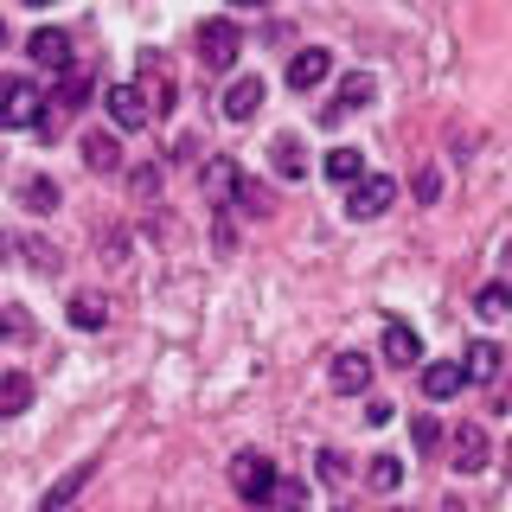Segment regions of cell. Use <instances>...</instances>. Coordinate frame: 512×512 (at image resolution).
I'll return each instance as SVG.
<instances>
[{
  "instance_id": "cell-12",
  "label": "cell",
  "mask_w": 512,
  "mask_h": 512,
  "mask_svg": "<svg viewBox=\"0 0 512 512\" xmlns=\"http://www.w3.org/2000/svg\"><path fill=\"white\" fill-rule=\"evenodd\" d=\"M263 77H237V84L231 90H224V122H250L256 116V109H263Z\"/></svg>"
},
{
  "instance_id": "cell-9",
  "label": "cell",
  "mask_w": 512,
  "mask_h": 512,
  "mask_svg": "<svg viewBox=\"0 0 512 512\" xmlns=\"http://www.w3.org/2000/svg\"><path fill=\"white\" fill-rule=\"evenodd\" d=\"M327 77H333V52H327V45H308V52L288 58V90L308 96L314 84H327Z\"/></svg>"
},
{
  "instance_id": "cell-22",
  "label": "cell",
  "mask_w": 512,
  "mask_h": 512,
  "mask_svg": "<svg viewBox=\"0 0 512 512\" xmlns=\"http://www.w3.org/2000/svg\"><path fill=\"white\" fill-rule=\"evenodd\" d=\"M64 314H71V327H77V333H96V327L109 320L103 295H71V308H64Z\"/></svg>"
},
{
  "instance_id": "cell-13",
  "label": "cell",
  "mask_w": 512,
  "mask_h": 512,
  "mask_svg": "<svg viewBox=\"0 0 512 512\" xmlns=\"http://www.w3.org/2000/svg\"><path fill=\"white\" fill-rule=\"evenodd\" d=\"M20 205H26L32 218H45V212H58V205H64V192H58L52 173H26V180H20Z\"/></svg>"
},
{
  "instance_id": "cell-4",
  "label": "cell",
  "mask_w": 512,
  "mask_h": 512,
  "mask_svg": "<svg viewBox=\"0 0 512 512\" xmlns=\"http://www.w3.org/2000/svg\"><path fill=\"white\" fill-rule=\"evenodd\" d=\"M237 52H244V32H237V20H205V26H199V58H205V71H231Z\"/></svg>"
},
{
  "instance_id": "cell-28",
  "label": "cell",
  "mask_w": 512,
  "mask_h": 512,
  "mask_svg": "<svg viewBox=\"0 0 512 512\" xmlns=\"http://www.w3.org/2000/svg\"><path fill=\"white\" fill-rule=\"evenodd\" d=\"M26 256H32V269H39V276H58V250L52 244H39V237H32Z\"/></svg>"
},
{
  "instance_id": "cell-30",
  "label": "cell",
  "mask_w": 512,
  "mask_h": 512,
  "mask_svg": "<svg viewBox=\"0 0 512 512\" xmlns=\"http://www.w3.org/2000/svg\"><path fill=\"white\" fill-rule=\"evenodd\" d=\"M320 480H333V487L346 480V455H340V448H320Z\"/></svg>"
},
{
  "instance_id": "cell-14",
  "label": "cell",
  "mask_w": 512,
  "mask_h": 512,
  "mask_svg": "<svg viewBox=\"0 0 512 512\" xmlns=\"http://www.w3.org/2000/svg\"><path fill=\"white\" fill-rule=\"evenodd\" d=\"M500 359H506V352L493 340H474L468 352H461V372H468V384H493V378H500Z\"/></svg>"
},
{
  "instance_id": "cell-1",
  "label": "cell",
  "mask_w": 512,
  "mask_h": 512,
  "mask_svg": "<svg viewBox=\"0 0 512 512\" xmlns=\"http://www.w3.org/2000/svg\"><path fill=\"white\" fill-rule=\"evenodd\" d=\"M45 96L32 77H0V128H39V116H45Z\"/></svg>"
},
{
  "instance_id": "cell-25",
  "label": "cell",
  "mask_w": 512,
  "mask_h": 512,
  "mask_svg": "<svg viewBox=\"0 0 512 512\" xmlns=\"http://www.w3.org/2000/svg\"><path fill=\"white\" fill-rule=\"evenodd\" d=\"M365 173V160H359V148H333L327 154V180H340V186H352Z\"/></svg>"
},
{
  "instance_id": "cell-17",
  "label": "cell",
  "mask_w": 512,
  "mask_h": 512,
  "mask_svg": "<svg viewBox=\"0 0 512 512\" xmlns=\"http://www.w3.org/2000/svg\"><path fill=\"white\" fill-rule=\"evenodd\" d=\"M269 167H276L282 180H301V173H308V154H301V135H276V141H269Z\"/></svg>"
},
{
  "instance_id": "cell-32",
  "label": "cell",
  "mask_w": 512,
  "mask_h": 512,
  "mask_svg": "<svg viewBox=\"0 0 512 512\" xmlns=\"http://www.w3.org/2000/svg\"><path fill=\"white\" fill-rule=\"evenodd\" d=\"M269 500H276V506H301V500H308V487H295V480H276V493H269Z\"/></svg>"
},
{
  "instance_id": "cell-27",
  "label": "cell",
  "mask_w": 512,
  "mask_h": 512,
  "mask_svg": "<svg viewBox=\"0 0 512 512\" xmlns=\"http://www.w3.org/2000/svg\"><path fill=\"white\" fill-rule=\"evenodd\" d=\"M410 436H416V448H423V455H436V442H442V423H436V416H416V423H410Z\"/></svg>"
},
{
  "instance_id": "cell-11",
  "label": "cell",
  "mask_w": 512,
  "mask_h": 512,
  "mask_svg": "<svg viewBox=\"0 0 512 512\" xmlns=\"http://www.w3.org/2000/svg\"><path fill=\"white\" fill-rule=\"evenodd\" d=\"M384 359H391V365H404V372H410V365H423V340H416V327H410V320H384Z\"/></svg>"
},
{
  "instance_id": "cell-15",
  "label": "cell",
  "mask_w": 512,
  "mask_h": 512,
  "mask_svg": "<svg viewBox=\"0 0 512 512\" xmlns=\"http://www.w3.org/2000/svg\"><path fill=\"white\" fill-rule=\"evenodd\" d=\"M84 167L90 173H122V141L103 135V128H90L84 135Z\"/></svg>"
},
{
  "instance_id": "cell-26",
  "label": "cell",
  "mask_w": 512,
  "mask_h": 512,
  "mask_svg": "<svg viewBox=\"0 0 512 512\" xmlns=\"http://www.w3.org/2000/svg\"><path fill=\"white\" fill-rule=\"evenodd\" d=\"M372 487L397 493V487H404V461H397V455H372Z\"/></svg>"
},
{
  "instance_id": "cell-33",
  "label": "cell",
  "mask_w": 512,
  "mask_h": 512,
  "mask_svg": "<svg viewBox=\"0 0 512 512\" xmlns=\"http://www.w3.org/2000/svg\"><path fill=\"white\" fill-rule=\"evenodd\" d=\"M397 416V404H384V397H372V404H365V423H391Z\"/></svg>"
},
{
  "instance_id": "cell-24",
  "label": "cell",
  "mask_w": 512,
  "mask_h": 512,
  "mask_svg": "<svg viewBox=\"0 0 512 512\" xmlns=\"http://www.w3.org/2000/svg\"><path fill=\"white\" fill-rule=\"evenodd\" d=\"M84 96H90V71H58V109H84Z\"/></svg>"
},
{
  "instance_id": "cell-36",
  "label": "cell",
  "mask_w": 512,
  "mask_h": 512,
  "mask_svg": "<svg viewBox=\"0 0 512 512\" xmlns=\"http://www.w3.org/2000/svg\"><path fill=\"white\" fill-rule=\"evenodd\" d=\"M0 45H7V26H0Z\"/></svg>"
},
{
  "instance_id": "cell-7",
  "label": "cell",
  "mask_w": 512,
  "mask_h": 512,
  "mask_svg": "<svg viewBox=\"0 0 512 512\" xmlns=\"http://www.w3.org/2000/svg\"><path fill=\"white\" fill-rule=\"evenodd\" d=\"M327 384H333L340 397H365V391H372V359H365V352H333Z\"/></svg>"
},
{
  "instance_id": "cell-8",
  "label": "cell",
  "mask_w": 512,
  "mask_h": 512,
  "mask_svg": "<svg viewBox=\"0 0 512 512\" xmlns=\"http://www.w3.org/2000/svg\"><path fill=\"white\" fill-rule=\"evenodd\" d=\"M448 455H455V461H448L455 474H480V468H487V429H480V423H461L455 436H448Z\"/></svg>"
},
{
  "instance_id": "cell-3",
  "label": "cell",
  "mask_w": 512,
  "mask_h": 512,
  "mask_svg": "<svg viewBox=\"0 0 512 512\" xmlns=\"http://www.w3.org/2000/svg\"><path fill=\"white\" fill-rule=\"evenodd\" d=\"M391 199H397V180H391V173H359V180H352V192H346V218L372 224V218L391 212Z\"/></svg>"
},
{
  "instance_id": "cell-21",
  "label": "cell",
  "mask_w": 512,
  "mask_h": 512,
  "mask_svg": "<svg viewBox=\"0 0 512 512\" xmlns=\"http://www.w3.org/2000/svg\"><path fill=\"white\" fill-rule=\"evenodd\" d=\"M231 205H237V212H244V218H269V212H276V199H269V186H256L250 173H244V180H237Z\"/></svg>"
},
{
  "instance_id": "cell-31",
  "label": "cell",
  "mask_w": 512,
  "mask_h": 512,
  "mask_svg": "<svg viewBox=\"0 0 512 512\" xmlns=\"http://www.w3.org/2000/svg\"><path fill=\"white\" fill-rule=\"evenodd\" d=\"M416 199H423V205H436V199H442V173H436V167L416 173Z\"/></svg>"
},
{
  "instance_id": "cell-23",
  "label": "cell",
  "mask_w": 512,
  "mask_h": 512,
  "mask_svg": "<svg viewBox=\"0 0 512 512\" xmlns=\"http://www.w3.org/2000/svg\"><path fill=\"white\" fill-rule=\"evenodd\" d=\"M474 314L480 320H500V314H512V282H487L474 295Z\"/></svg>"
},
{
  "instance_id": "cell-2",
  "label": "cell",
  "mask_w": 512,
  "mask_h": 512,
  "mask_svg": "<svg viewBox=\"0 0 512 512\" xmlns=\"http://www.w3.org/2000/svg\"><path fill=\"white\" fill-rule=\"evenodd\" d=\"M276 461L263 455V448H244V455H231V493L237 500H250V506H263L269 493H276Z\"/></svg>"
},
{
  "instance_id": "cell-20",
  "label": "cell",
  "mask_w": 512,
  "mask_h": 512,
  "mask_svg": "<svg viewBox=\"0 0 512 512\" xmlns=\"http://www.w3.org/2000/svg\"><path fill=\"white\" fill-rule=\"evenodd\" d=\"M372 96H378V84H372V77H365V71H352L346 84H340V103L327 109V122H340L346 109H365V103H372Z\"/></svg>"
},
{
  "instance_id": "cell-29",
  "label": "cell",
  "mask_w": 512,
  "mask_h": 512,
  "mask_svg": "<svg viewBox=\"0 0 512 512\" xmlns=\"http://www.w3.org/2000/svg\"><path fill=\"white\" fill-rule=\"evenodd\" d=\"M128 186H135V199H154V192H160V167H135Z\"/></svg>"
},
{
  "instance_id": "cell-10",
  "label": "cell",
  "mask_w": 512,
  "mask_h": 512,
  "mask_svg": "<svg viewBox=\"0 0 512 512\" xmlns=\"http://www.w3.org/2000/svg\"><path fill=\"white\" fill-rule=\"evenodd\" d=\"M416 372H423V397H429V404H448V397L468 384V372H461L455 359H423Z\"/></svg>"
},
{
  "instance_id": "cell-5",
  "label": "cell",
  "mask_w": 512,
  "mask_h": 512,
  "mask_svg": "<svg viewBox=\"0 0 512 512\" xmlns=\"http://www.w3.org/2000/svg\"><path fill=\"white\" fill-rule=\"evenodd\" d=\"M103 103H109V122H116V128H148L154 122V103H148L141 84H109Z\"/></svg>"
},
{
  "instance_id": "cell-35",
  "label": "cell",
  "mask_w": 512,
  "mask_h": 512,
  "mask_svg": "<svg viewBox=\"0 0 512 512\" xmlns=\"http://www.w3.org/2000/svg\"><path fill=\"white\" fill-rule=\"evenodd\" d=\"M0 333H20V320H0Z\"/></svg>"
},
{
  "instance_id": "cell-18",
  "label": "cell",
  "mask_w": 512,
  "mask_h": 512,
  "mask_svg": "<svg viewBox=\"0 0 512 512\" xmlns=\"http://www.w3.org/2000/svg\"><path fill=\"white\" fill-rule=\"evenodd\" d=\"M237 180H244V167H237V160H224V154H212V160H205V192H212L218 205H231Z\"/></svg>"
},
{
  "instance_id": "cell-19",
  "label": "cell",
  "mask_w": 512,
  "mask_h": 512,
  "mask_svg": "<svg viewBox=\"0 0 512 512\" xmlns=\"http://www.w3.org/2000/svg\"><path fill=\"white\" fill-rule=\"evenodd\" d=\"M26 410H32V378L7 365L0 372V416H26Z\"/></svg>"
},
{
  "instance_id": "cell-16",
  "label": "cell",
  "mask_w": 512,
  "mask_h": 512,
  "mask_svg": "<svg viewBox=\"0 0 512 512\" xmlns=\"http://www.w3.org/2000/svg\"><path fill=\"white\" fill-rule=\"evenodd\" d=\"M90 474H96V461H77V468H71V474H64V480H52V487H45V500H39V506H45V512H58V506H71V500H77V493H84V487H90Z\"/></svg>"
},
{
  "instance_id": "cell-34",
  "label": "cell",
  "mask_w": 512,
  "mask_h": 512,
  "mask_svg": "<svg viewBox=\"0 0 512 512\" xmlns=\"http://www.w3.org/2000/svg\"><path fill=\"white\" fill-rule=\"evenodd\" d=\"M231 7H237V13H263L269 0H231Z\"/></svg>"
},
{
  "instance_id": "cell-6",
  "label": "cell",
  "mask_w": 512,
  "mask_h": 512,
  "mask_svg": "<svg viewBox=\"0 0 512 512\" xmlns=\"http://www.w3.org/2000/svg\"><path fill=\"white\" fill-rule=\"evenodd\" d=\"M26 52H32V64H39V71H71V32H64V26H39V32H32V39H26Z\"/></svg>"
}]
</instances>
